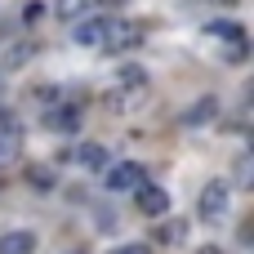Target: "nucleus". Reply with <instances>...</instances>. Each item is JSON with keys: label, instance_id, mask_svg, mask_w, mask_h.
Segmentation results:
<instances>
[{"label": "nucleus", "instance_id": "nucleus-1", "mask_svg": "<svg viewBox=\"0 0 254 254\" xmlns=\"http://www.w3.org/2000/svg\"><path fill=\"white\" fill-rule=\"evenodd\" d=\"M228 205H232V188H228L223 179L205 183V188H201V196H196V214H201L205 223H219V219L228 214Z\"/></svg>", "mask_w": 254, "mask_h": 254}, {"label": "nucleus", "instance_id": "nucleus-2", "mask_svg": "<svg viewBox=\"0 0 254 254\" xmlns=\"http://www.w3.org/2000/svg\"><path fill=\"white\" fill-rule=\"evenodd\" d=\"M138 40H143V27H138L134 18H112V22H107V36H103V49L129 54V49H138Z\"/></svg>", "mask_w": 254, "mask_h": 254}, {"label": "nucleus", "instance_id": "nucleus-3", "mask_svg": "<svg viewBox=\"0 0 254 254\" xmlns=\"http://www.w3.org/2000/svg\"><path fill=\"white\" fill-rule=\"evenodd\" d=\"M103 179H107V192H134L138 183H147L138 161H112V165L103 170Z\"/></svg>", "mask_w": 254, "mask_h": 254}, {"label": "nucleus", "instance_id": "nucleus-4", "mask_svg": "<svg viewBox=\"0 0 254 254\" xmlns=\"http://www.w3.org/2000/svg\"><path fill=\"white\" fill-rule=\"evenodd\" d=\"M107 13H89V18H80V22H71V40L80 45V49H103V36H107Z\"/></svg>", "mask_w": 254, "mask_h": 254}, {"label": "nucleus", "instance_id": "nucleus-5", "mask_svg": "<svg viewBox=\"0 0 254 254\" xmlns=\"http://www.w3.org/2000/svg\"><path fill=\"white\" fill-rule=\"evenodd\" d=\"M134 201H138V210H143L147 219H165V214H170V192L156 188V183H138V188H134Z\"/></svg>", "mask_w": 254, "mask_h": 254}, {"label": "nucleus", "instance_id": "nucleus-6", "mask_svg": "<svg viewBox=\"0 0 254 254\" xmlns=\"http://www.w3.org/2000/svg\"><path fill=\"white\" fill-rule=\"evenodd\" d=\"M18 152H22V125L13 112H0V165L18 161Z\"/></svg>", "mask_w": 254, "mask_h": 254}, {"label": "nucleus", "instance_id": "nucleus-7", "mask_svg": "<svg viewBox=\"0 0 254 254\" xmlns=\"http://www.w3.org/2000/svg\"><path fill=\"white\" fill-rule=\"evenodd\" d=\"M76 165H80V170H107L112 156H107L103 143H80V147H76Z\"/></svg>", "mask_w": 254, "mask_h": 254}, {"label": "nucleus", "instance_id": "nucleus-8", "mask_svg": "<svg viewBox=\"0 0 254 254\" xmlns=\"http://www.w3.org/2000/svg\"><path fill=\"white\" fill-rule=\"evenodd\" d=\"M45 125H49L54 134H76V129H80V112H76V107H54V112L45 116Z\"/></svg>", "mask_w": 254, "mask_h": 254}, {"label": "nucleus", "instance_id": "nucleus-9", "mask_svg": "<svg viewBox=\"0 0 254 254\" xmlns=\"http://www.w3.org/2000/svg\"><path fill=\"white\" fill-rule=\"evenodd\" d=\"M31 250H36V237H31V232H22V228L0 237V254H31Z\"/></svg>", "mask_w": 254, "mask_h": 254}, {"label": "nucleus", "instance_id": "nucleus-10", "mask_svg": "<svg viewBox=\"0 0 254 254\" xmlns=\"http://www.w3.org/2000/svg\"><path fill=\"white\" fill-rule=\"evenodd\" d=\"M94 4H98V0H54V9H58L63 18H71V22L89 18V13H94Z\"/></svg>", "mask_w": 254, "mask_h": 254}, {"label": "nucleus", "instance_id": "nucleus-11", "mask_svg": "<svg viewBox=\"0 0 254 254\" xmlns=\"http://www.w3.org/2000/svg\"><path fill=\"white\" fill-rule=\"evenodd\" d=\"M31 58H36V45H31V40H18V45H9V54H4V67H27ZM4 67H0V71H4Z\"/></svg>", "mask_w": 254, "mask_h": 254}, {"label": "nucleus", "instance_id": "nucleus-12", "mask_svg": "<svg viewBox=\"0 0 254 254\" xmlns=\"http://www.w3.org/2000/svg\"><path fill=\"white\" fill-rule=\"evenodd\" d=\"M214 112H219V103H214V98H201V103H196V107H192V112L183 116V125H205V121H210Z\"/></svg>", "mask_w": 254, "mask_h": 254}, {"label": "nucleus", "instance_id": "nucleus-13", "mask_svg": "<svg viewBox=\"0 0 254 254\" xmlns=\"http://www.w3.org/2000/svg\"><path fill=\"white\" fill-rule=\"evenodd\" d=\"M188 237V223H161V232H156V241H165V246H179Z\"/></svg>", "mask_w": 254, "mask_h": 254}, {"label": "nucleus", "instance_id": "nucleus-14", "mask_svg": "<svg viewBox=\"0 0 254 254\" xmlns=\"http://www.w3.org/2000/svg\"><path fill=\"white\" fill-rule=\"evenodd\" d=\"M40 18H45V4H36V0H31V4L22 9V22H40Z\"/></svg>", "mask_w": 254, "mask_h": 254}, {"label": "nucleus", "instance_id": "nucleus-15", "mask_svg": "<svg viewBox=\"0 0 254 254\" xmlns=\"http://www.w3.org/2000/svg\"><path fill=\"white\" fill-rule=\"evenodd\" d=\"M27 179H31L36 188H49V183H54V179H49V170H27Z\"/></svg>", "mask_w": 254, "mask_h": 254}, {"label": "nucleus", "instance_id": "nucleus-16", "mask_svg": "<svg viewBox=\"0 0 254 254\" xmlns=\"http://www.w3.org/2000/svg\"><path fill=\"white\" fill-rule=\"evenodd\" d=\"M112 254H152V250H147L143 241H129V246H116V250H112Z\"/></svg>", "mask_w": 254, "mask_h": 254}, {"label": "nucleus", "instance_id": "nucleus-17", "mask_svg": "<svg viewBox=\"0 0 254 254\" xmlns=\"http://www.w3.org/2000/svg\"><path fill=\"white\" fill-rule=\"evenodd\" d=\"M196 254H223V250H219V246H201Z\"/></svg>", "mask_w": 254, "mask_h": 254}, {"label": "nucleus", "instance_id": "nucleus-18", "mask_svg": "<svg viewBox=\"0 0 254 254\" xmlns=\"http://www.w3.org/2000/svg\"><path fill=\"white\" fill-rule=\"evenodd\" d=\"M0 89H4V71H0Z\"/></svg>", "mask_w": 254, "mask_h": 254}, {"label": "nucleus", "instance_id": "nucleus-19", "mask_svg": "<svg viewBox=\"0 0 254 254\" xmlns=\"http://www.w3.org/2000/svg\"><path fill=\"white\" fill-rule=\"evenodd\" d=\"M67 254H85V250H67Z\"/></svg>", "mask_w": 254, "mask_h": 254}]
</instances>
